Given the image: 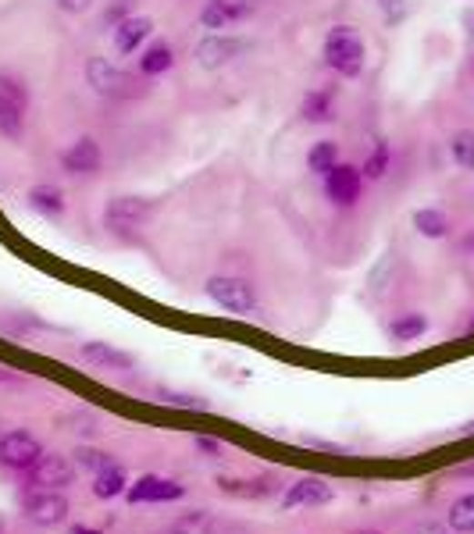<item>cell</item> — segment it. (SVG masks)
Segmentation results:
<instances>
[{
    "mask_svg": "<svg viewBox=\"0 0 474 534\" xmlns=\"http://www.w3.org/2000/svg\"><path fill=\"white\" fill-rule=\"evenodd\" d=\"M325 65L332 72H339L343 79L360 76V68H364V43H360V36L349 25H336L328 33V40H325Z\"/></svg>",
    "mask_w": 474,
    "mask_h": 534,
    "instance_id": "cell-1",
    "label": "cell"
},
{
    "mask_svg": "<svg viewBox=\"0 0 474 534\" xmlns=\"http://www.w3.org/2000/svg\"><path fill=\"white\" fill-rule=\"evenodd\" d=\"M207 296L215 299L221 310L228 314H254L257 310V292L247 278H228V275H217L207 282Z\"/></svg>",
    "mask_w": 474,
    "mask_h": 534,
    "instance_id": "cell-2",
    "label": "cell"
},
{
    "mask_svg": "<svg viewBox=\"0 0 474 534\" xmlns=\"http://www.w3.org/2000/svg\"><path fill=\"white\" fill-rule=\"evenodd\" d=\"M22 506H25V517L40 528H54L68 520V499L61 495V489H33Z\"/></svg>",
    "mask_w": 474,
    "mask_h": 534,
    "instance_id": "cell-3",
    "label": "cell"
},
{
    "mask_svg": "<svg viewBox=\"0 0 474 534\" xmlns=\"http://www.w3.org/2000/svg\"><path fill=\"white\" fill-rule=\"evenodd\" d=\"M154 214L150 200H139V196H118L104 207V225L107 232H132L139 225H146V217Z\"/></svg>",
    "mask_w": 474,
    "mask_h": 534,
    "instance_id": "cell-4",
    "label": "cell"
},
{
    "mask_svg": "<svg viewBox=\"0 0 474 534\" xmlns=\"http://www.w3.org/2000/svg\"><path fill=\"white\" fill-rule=\"evenodd\" d=\"M44 456V446L29 431H7L0 438V463L11 470H33V463Z\"/></svg>",
    "mask_w": 474,
    "mask_h": 534,
    "instance_id": "cell-5",
    "label": "cell"
},
{
    "mask_svg": "<svg viewBox=\"0 0 474 534\" xmlns=\"http://www.w3.org/2000/svg\"><path fill=\"white\" fill-rule=\"evenodd\" d=\"M33 485L36 489H68L76 481V463L61 452H44L36 463H33Z\"/></svg>",
    "mask_w": 474,
    "mask_h": 534,
    "instance_id": "cell-6",
    "label": "cell"
},
{
    "mask_svg": "<svg viewBox=\"0 0 474 534\" xmlns=\"http://www.w3.org/2000/svg\"><path fill=\"white\" fill-rule=\"evenodd\" d=\"M182 495H186V489H182L178 481L146 474V478H139L136 485H129L126 499H129V502H175V499H182Z\"/></svg>",
    "mask_w": 474,
    "mask_h": 534,
    "instance_id": "cell-7",
    "label": "cell"
},
{
    "mask_svg": "<svg viewBox=\"0 0 474 534\" xmlns=\"http://www.w3.org/2000/svg\"><path fill=\"white\" fill-rule=\"evenodd\" d=\"M86 79H89V86H93L96 93H104V96H122V93H129V89H126V86H129V76L118 72L107 57H89Z\"/></svg>",
    "mask_w": 474,
    "mask_h": 534,
    "instance_id": "cell-8",
    "label": "cell"
},
{
    "mask_svg": "<svg viewBox=\"0 0 474 534\" xmlns=\"http://www.w3.org/2000/svg\"><path fill=\"white\" fill-rule=\"evenodd\" d=\"M100 146H96V139H89V136H83V139H76L68 150H65V157H61V165H65V171L68 175H96L100 171Z\"/></svg>",
    "mask_w": 474,
    "mask_h": 534,
    "instance_id": "cell-9",
    "label": "cell"
},
{
    "mask_svg": "<svg viewBox=\"0 0 474 534\" xmlns=\"http://www.w3.org/2000/svg\"><path fill=\"white\" fill-rule=\"evenodd\" d=\"M332 485L328 481H321V478H300L289 492L282 495V506L286 509H297V506H325V502H332Z\"/></svg>",
    "mask_w": 474,
    "mask_h": 534,
    "instance_id": "cell-10",
    "label": "cell"
},
{
    "mask_svg": "<svg viewBox=\"0 0 474 534\" xmlns=\"http://www.w3.org/2000/svg\"><path fill=\"white\" fill-rule=\"evenodd\" d=\"M325 178H328V196H332V204L353 207L360 200V171H357V167L336 165Z\"/></svg>",
    "mask_w": 474,
    "mask_h": 534,
    "instance_id": "cell-11",
    "label": "cell"
},
{
    "mask_svg": "<svg viewBox=\"0 0 474 534\" xmlns=\"http://www.w3.org/2000/svg\"><path fill=\"white\" fill-rule=\"evenodd\" d=\"M247 43L236 40V36H207V40L197 43V61L204 65V68H221V65H228L239 50H243Z\"/></svg>",
    "mask_w": 474,
    "mask_h": 534,
    "instance_id": "cell-12",
    "label": "cell"
},
{
    "mask_svg": "<svg viewBox=\"0 0 474 534\" xmlns=\"http://www.w3.org/2000/svg\"><path fill=\"white\" fill-rule=\"evenodd\" d=\"M150 29H154L150 18H122V22L115 25V46H118V54L139 50V43L150 36Z\"/></svg>",
    "mask_w": 474,
    "mask_h": 534,
    "instance_id": "cell-13",
    "label": "cell"
},
{
    "mask_svg": "<svg viewBox=\"0 0 474 534\" xmlns=\"http://www.w3.org/2000/svg\"><path fill=\"white\" fill-rule=\"evenodd\" d=\"M83 360L89 364H100V368H115V370H132V357L107 346V342H86L83 346Z\"/></svg>",
    "mask_w": 474,
    "mask_h": 534,
    "instance_id": "cell-14",
    "label": "cell"
},
{
    "mask_svg": "<svg viewBox=\"0 0 474 534\" xmlns=\"http://www.w3.org/2000/svg\"><path fill=\"white\" fill-rule=\"evenodd\" d=\"M247 11H250V4H236V0H211V4L204 7V25H207V29H225L228 22L243 18Z\"/></svg>",
    "mask_w": 474,
    "mask_h": 534,
    "instance_id": "cell-15",
    "label": "cell"
},
{
    "mask_svg": "<svg viewBox=\"0 0 474 534\" xmlns=\"http://www.w3.org/2000/svg\"><path fill=\"white\" fill-rule=\"evenodd\" d=\"M126 492H129V478H126V470L118 463L107 467V470H100L93 478V495L96 499H115V495H126Z\"/></svg>",
    "mask_w": 474,
    "mask_h": 534,
    "instance_id": "cell-16",
    "label": "cell"
},
{
    "mask_svg": "<svg viewBox=\"0 0 474 534\" xmlns=\"http://www.w3.org/2000/svg\"><path fill=\"white\" fill-rule=\"evenodd\" d=\"M29 207L44 217H61L65 214V200H61V189L57 186H33L29 189Z\"/></svg>",
    "mask_w": 474,
    "mask_h": 534,
    "instance_id": "cell-17",
    "label": "cell"
},
{
    "mask_svg": "<svg viewBox=\"0 0 474 534\" xmlns=\"http://www.w3.org/2000/svg\"><path fill=\"white\" fill-rule=\"evenodd\" d=\"M414 228H418L425 239H446V232H449V217H446L442 210H435V207H425V210L414 214Z\"/></svg>",
    "mask_w": 474,
    "mask_h": 534,
    "instance_id": "cell-18",
    "label": "cell"
},
{
    "mask_svg": "<svg viewBox=\"0 0 474 534\" xmlns=\"http://www.w3.org/2000/svg\"><path fill=\"white\" fill-rule=\"evenodd\" d=\"M303 118L307 122H332V89H310L303 96Z\"/></svg>",
    "mask_w": 474,
    "mask_h": 534,
    "instance_id": "cell-19",
    "label": "cell"
},
{
    "mask_svg": "<svg viewBox=\"0 0 474 534\" xmlns=\"http://www.w3.org/2000/svg\"><path fill=\"white\" fill-rule=\"evenodd\" d=\"M175 65V54L168 43H154L143 57H139V72L143 76H161V72H168Z\"/></svg>",
    "mask_w": 474,
    "mask_h": 534,
    "instance_id": "cell-20",
    "label": "cell"
},
{
    "mask_svg": "<svg viewBox=\"0 0 474 534\" xmlns=\"http://www.w3.org/2000/svg\"><path fill=\"white\" fill-rule=\"evenodd\" d=\"M165 534H211V513L197 509V513H182L165 528Z\"/></svg>",
    "mask_w": 474,
    "mask_h": 534,
    "instance_id": "cell-21",
    "label": "cell"
},
{
    "mask_svg": "<svg viewBox=\"0 0 474 534\" xmlns=\"http://www.w3.org/2000/svg\"><path fill=\"white\" fill-rule=\"evenodd\" d=\"M392 338L396 342H414V338H421L425 331H429V317L425 314H403V317H396L392 321Z\"/></svg>",
    "mask_w": 474,
    "mask_h": 534,
    "instance_id": "cell-22",
    "label": "cell"
},
{
    "mask_svg": "<svg viewBox=\"0 0 474 534\" xmlns=\"http://www.w3.org/2000/svg\"><path fill=\"white\" fill-rule=\"evenodd\" d=\"M336 165H339V150H336V143H318V146H310L307 167H310L314 175H328Z\"/></svg>",
    "mask_w": 474,
    "mask_h": 534,
    "instance_id": "cell-23",
    "label": "cell"
},
{
    "mask_svg": "<svg viewBox=\"0 0 474 534\" xmlns=\"http://www.w3.org/2000/svg\"><path fill=\"white\" fill-rule=\"evenodd\" d=\"M449 528L460 534H474V492L449 506Z\"/></svg>",
    "mask_w": 474,
    "mask_h": 534,
    "instance_id": "cell-24",
    "label": "cell"
},
{
    "mask_svg": "<svg viewBox=\"0 0 474 534\" xmlns=\"http://www.w3.org/2000/svg\"><path fill=\"white\" fill-rule=\"evenodd\" d=\"M76 456V467L79 470H86V474H100V470H107V467H115V459L107 456V452H100V449H89V446H79V449L72 452Z\"/></svg>",
    "mask_w": 474,
    "mask_h": 534,
    "instance_id": "cell-25",
    "label": "cell"
},
{
    "mask_svg": "<svg viewBox=\"0 0 474 534\" xmlns=\"http://www.w3.org/2000/svg\"><path fill=\"white\" fill-rule=\"evenodd\" d=\"M18 128H22V104L11 100L7 93H0V132L18 136Z\"/></svg>",
    "mask_w": 474,
    "mask_h": 534,
    "instance_id": "cell-26",
    "label": "cell"
},
{
    "mask_svg": "<svg viewBox=\"0 0 474 534\" xmlns=\"http://www.w3.org/2000/svg\"><path fill=\"white\" fill-rule=\"evenodd\" d=\"M453 161L460 167H474V132H457L453 136Z\"/></svg>",
    "mask_w": 474,
    "mask_h": 534,
    "instance_id": "cell-27",
    "label": "cell"
},
{
    "mask_svg": "<svg viewBox=\"0 0 474 534\" xmlns=\"http://www.w3.org/2000/svg\"><path fill=\"white\" fill-rule=\"evenodd\" d=\"M386 171H388V146L386 143H378V146L371 150L368 165H364V175H368V178H382Z\"/></svg>",
    "mask_w": 474,
    "mask_h": 534,
    "instance_id": "cell-28",
    "label": "cell"
},
{
    "mask_svg": "<svg viewBox=\"0 0 474 534\" xmlns=\"http://www.w3.org/2000/svg\"><path fill=\"white\" fill-rule=\"evenodd\" d=\"M161 399L165 403H172V407H186V410H207V403L200 399V396H178V392H161Z\"/></svg>",
    "mask_w": 474,
    "mask_h": 534,
    "instance_id": "cell-29",
    "label": "cell"
},
{
    "mask_svg": "<svg viewBox=\"0 0 474 534\" xmlns=\"http://www.w3.org/2000/svg\"><path fill=\"white\" fill-rule=\"evenodd\" d=\"M68 424H76V428H68V431H76V435H93V431H96V424H93L89 413H72Z\"/></svg>",
    "mask_w": 474,
    "mask_h": 534,
    "instance_id": "cell-30",
    "label": "cell"
},
{
    "mask_svg": "<svg viewBox=\"0 0 474 534\" xmlns=\"http://www.w3.org/2000/svg\"><path fill=\"white\" fill-rule=\"evenodd\" d=\"M197 449L204 452V456H207V459H217V456H221V446H217L215 438H204V435H200V438H197Z\"/></svg>",
    "mask_w": 474,
    "mask_h": 534,
    "instance_id": "cell-31",
    "label": "cell"
},
{
    "mask_svg": "<svg viewBox=\"0 0 474 534\" xmlns=\"http://www.w3.org/2000/svg\"><path fill=\"white\" fill-rule=\"evenodd\" d=\"M378 7L386 11V18H388V22H396V18L403 15V0H378Z\"/></svg>",
    "mask_w": 474,
    "mask_h": 534,
    "instance_id": "cell-32",
    "label": "cell"
},
{
    "mask_svg": "<svg viewBox=\"0 0 474 534\" xmlns=\"http://www.w3.org/2000/svg\"><path fill=\"white\" fill-rule=\"evenodd\" d=\"M57 4H61V11H68V15H83V11H89L93 0H57Z\"/></svg>",
    "mask_w": 474,
    "mask_h": 534,
    "instance_id": "cell-33",
    "label": "cell"
},
{
    "mask_svg": "<svg viewBox=\"0 0 474 534\" xmlns=\"http://www.w3.org/2000/svg\"><path fill=\"white\" fill-rule=\"evenodd\" d=\"M410 534H449L446 528H439V524H421V528H414Z\"/></svg>",
    "mask_w": 474,
    "mask_h": 534,
    "instance_id": "cell-34",
    "label": "cell"
},
{
    "mask_svg": "<svg viewBox=\"0 0 474 534\" xmlns=\"http://www.w3.org/2000/svg\"><path fill=\"white\" fill-rule=\"evenodd\" d=\"M464 25H468V33H474V7L471 11H464Z\"/></svg>",
    "mask_w": 474,
    "mask_h": 534,
    "instance_id": "cell-35",
    "label": "cell"
},
{
    "mask_svg": "<svg viewBox=\"0 0 474 534\" xmlns=\"http://www.w3.org/2000/svg\"><path fill=\"white\" fill-rule=\"evenodd\" d=\"M353 534H378V531H353Z\"/></svg>",
    "mask_w": 474,
    "mask_h": 534,
    "instance_id": "cell-36",
    "label": "cell"
},
{
    "mask_svg": "<svg viewBox=\"0 0 474 534\" xmlns=\"http://www.w3.org/2000/svg\"><path fill=\"white\" fill-rule=\"evenodd\" d=\"M0 531H4V513H0Z\"/></svg>",
    "mask_w": 474,
    "mask_h": 534,
    "instance_id": "cell-37",
    "label": "cell"
},
{
    "mask_svg": "<svg viewBox=\"0 0 474 534\" xmlns=\"http://www.w3.org/2000/svg\"><path fill=\"white\" fill-rule=\"evenodd\" d=\"M79 534H100V531H79Z\"/></svg>",
    "mask_w": 474,
    "mask_h": 534,
    "instance_id": "cell-38",
    "label": "cell"
},
{
    "mask_svg": "<svg viewBox=\"0 0 474 534\" xmlns=\"http://www.w3.org/2000/svg\"><path fill=\"white\" fill-rule=\"evenodd\" d=\"M468 247H471V249H474V239H471V243H468Z\"/></svg>",
    "mask_w": 474,
    "mask_h": 534,
    "instance_id": "cell-39",
    "label": "cell"
},
{
    "mask_svg": "<svg viewBox=\"0 0 474 534\" xmlns=\"http://www.w3.org/2000/svg\"><path fill=\"white\" fill-rule=\"evenodd\" d=\"M471 328H474V317H471Z\"/></svg>",
    "mask_w": 474,
    "mask_h": 534,
    "instance_id": "cell-40",
    "label": "cell"
}]
</instances>
